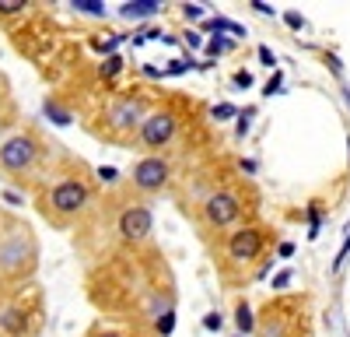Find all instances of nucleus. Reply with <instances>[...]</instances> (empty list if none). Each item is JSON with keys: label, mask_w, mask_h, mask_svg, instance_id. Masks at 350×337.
<instances>
[{"label": "nucleus", "mask_w": 350, "mask_h": 337, "mask_svg": "<svg viewBox=\"0 0 350 337\" xmlns=\"http://www.w3.org/2000/svg\"><path fill=\"white\" fill-rule=\"evenodd\" d=\"M39 158V137L32 130H14L8 134V140L0 145V168L11 176H21L36 165Z\"/></svg>", "instance_id": "2"}, {"label": "nucleus", "mask_w": 350, "mask_h": 337, "mask_svg": "<svg viewBox=\"0 0 350 337\" xmlns=\"http://www.w3.org/2000/svg\"><path fill=\"white\" fill-rule=\"evenodd\" d=\"M123 71V60L120 56H109V60L102 64V77H112V74H120Z\"/></svg>", "instance_id": "19"}, {"label": "nucleus", "mask_w": 350, "mask_h": 337, "mask_svg": "<svg viewBox=\"0 0 350 337\" xmlns=\"http://www.w3.org/2000/svg\"><path fill=\"white\" fill-rule=\"evenodd\" d=\"M175 127H179V120H175V112H168V109L148 112V120H144V127L137 130V134H140V145H144V148H165L168 140L175 137Z\"/></svg>", "instance_id": "6"}, {"label": "nucleus", "mask_w": 350, "mask_h": 337, "mask_svg": "<svg viewBox=\"0 0 350 337\" xmlns=\"http://www.w3.org/2000/svg\"><path fill=\"white\" fill-rule=\"evenodd\" d=\"M235 327H239V334L242 337H249L252 330H256V316H252V305L242 299L239 305H235Z\"/></svg>", "instance_id": "12"}, {"label": "nucleus", "mask_w": 350, "mask_h": 337, "mask_svg": "<svg viewBox=\"0 0 350 337\" xmlns=\"http://www.w3.org/2000/svg\"><path fill=\"white\" fill-rule=\"evenodd\" d=\"M203 28H211V32H231V36H245V28L235 25V21H228V18H211Z\"/></svg>", "instance_id": "14"}, {"label": "nucleus", "mask_w": 350, "mask_h": 337, "mask_svg": "<svg viewBox=\"0 0 350 337\" xmlns=\"http://www.w3.org/2000/svg\"><path fill=\"white\" fill-rule=\"evenodd\" d=\"M319 236V208H308V239Z\"/></svg>", "instance_id": "22"}, {"label": "nucleus", "mask_w": 350, "mask_h": 337, "mask_svg": "<svg viewBox=\"0 0 350 337\" xmlns=\"http://www.w3.org/2000/svg\"><path fill=\"white\" fill-rule=\"evenodd\" d=\"M291 277H295V271H280V274L273 277V288H287V285H291Z\"/></svg>", "instance_id": "27"}, {"label": "nucleus", "mask_w": 350, "mask_h": 337, "mask_svg": "<svg viewBox=\"0 0 350 337\" xmlns=\"http://www.w3.org/2000/svg\"><path fill=\"white\" fill-rule=\"evenodd\" d=\"M343 99H347V105H350V88H343Z\"/></svg>", "instance_id": "39"}, {"label": "nucleus", "mask_w": 350, "mask_h": 337, "mask_svg": "<svg viewBox=\"0 0 350 337\" xmlns=\"http://www.w3.org/2000/svg\"><path fill=\"white\" fill-rule=\"evenodd\" d=\"M172 327H175V313H172V309H168V313H165V316L158 320V330H161V334L168 337V334H172Z\"/></svg>", "instance_id": "24"}, {"label": "nucleus", "mask_w": 350, "mask_h": 337, "mask_svg": "<svg viewBox=\"0 0 350 337\" xmlns=\"http://www.w3.org/2000/svg\"><path fill=\"white\" fill-rule=\"evenodd\" d=\"M0 330H4L8 337H28V330H32L28 309H25V305H8V309H0Z\"/></svg>", "instance_id": "10"}, {"label": "nucleus", "mask_w": 350, "mask_h": 337, "mask_svg": "<svg viewBox=\"0 0 350 337\" xmlns=\"http://www.w3.org/2000/svg\"><path fill=\"white\" fill-rule=\"evenodd\" d=\"M168 176H172V168H168V162L165 158H158V155H148V158H140L137 165H133V186L140 190V193H158L165 183H168Z\"/></svg>", "instance_id": "7"}, {"label": "nucleus", "mask_w": 350, "mask_h": 337, "mask_svg": "<svg viewBox=\"0 0 350 337\" xmlns=\"http://www.w3.org/2000/svg\"><path fill=\"white\" fill-rule=\"evenodd\" d=\"M277 253H280V257H291V253H295V246H291V242H280V249H277Z\"/></svg>", "instance_id": "34"}, {"label": "nucleus", "mask_w": 350, "mask_h": 337, "mask_svg": "<svg viewBox=\"0 0 350 337\" xmlns=\"http://www.w3.org/2000/svg\"><path fill=\"white\" fill-rule=\"evenodd\" d=\"M0 99H4V77H0Z\"/></svg>", "instance_id": "40"}, {"label": "nucleus", "mask_w": 350, "mask_h": 337, "mask_svg": "<svg viewBox=\"0 0 350 337\" xmlns=\"http://www.w3.org/2000/svg\"><path fill=\"white\" fill-rule=\"evenodd\" d=\"M262 334H267V337H284V323L270 316V323H267V330H262Z\"/></svg>", "instance_id": "26"}, {"label": "nucleus", "mask_w": 350, "mask_h": 337, "mask_svg": "<svg viewBox=\"0 0 350 337\" xmlns=\"http://www.w3.org/2000/svg\"><path fill=\"white\" fill-rule=\"evenodd\" d=\"M252 8H256L259 14H273V8H270V4H262V0H252Z\"/></svg>", "instance_id": "32"}, {"label": "nucleus", "mask_w": 350, "mask_h": 337, "mask_svg": "<svg viewBox=\"0 0 350 337\" xmlns=\"http://www.w3.org/2000/svg\"><path fill=\"white\" fill-rule=\"evenodd\" d=\"M228 116H239V109L231 105V102H221V105H214V120H228Z\"/></svg>", "instance_id": "20"}, {"label": "nucleus", "mask_w": 350, "mask_h": 337, "mask_svg": "<svg viewBox=\"0 0 350 337\" xmlns=\"http://www.w3.org/2000/svg\"><path fill=\"white\" fill-rule=\"evenodd\" d=\"M235 84H239V88H249V84H252V74H249V71H239V74H235Z\"/></svg>", "instance_id": "30"}, {"label": "nucleus", "mask_w": 350, "mask_h": 337, "mask_svg": "<svg viewBox=\"0 0 350 337\" xmlns=\"http://www.w3.org/2000/svg\"><path fill=\"white\" fill-rule=\"evenodd\" d=\"M28 8V0H0V18H11V14H21Z\"/></svg>", "instance_id": "16"}, {"label": "nucleus", "mask_w": 350, "mask_h": 337, "mask_svg": "<svg viewBox=\"0 0 350 337\" xmlns=\"http://www.w3.org/2000/svg\"><path fill=\"white\" fill-rule=\"evenodd\" d=\"M235 337H242V334H235Z\"/></svg>", "instance_id": "41"}, {"label": "nucleus", "mask_w": 350, "mask_h": 337, "mask_svg": "<svg viewBox=\"0 0 350 337\" xmlns=\"http://www.w3.org/2000/svg\"><path fill=\"white\" fill-rule=\"evenodd\" d=\"M277 88H280V74H273V77L267 81V88H262V92H267V95H273Z\"/></svg>", "instance_id": "31"}, {"label": "nucleus", "mask_w": 350, "mask_h": 337, "mask_svg": "<svg viewBox=\"0 0 350 337\" xmlns=\"http://www.w3.org/2000/svg\"><path fill=\"white\" fill-rule=\"evenodd\" d=\"M74 14H84V18H105L109 8L102 4V0H70Z\"/></svg>", "instance_id": "13"}, {"label": "nucleus", "mask_w": 350, "mask_h": 337, "mask_svg": "<svg viewBox=\"0 0 350 337\" xmlns=\"http://www.w3.org/2000/svg\"><path fill=\"white\" fill-rule=\"evenodd\" d=\"M242 173H256V162L252 158H242Z\"/></svg>", "instance_id": "35"}, {"label": "nucleus", "mask_w": 350, "mask_h": 337, "mask_svg": "<svg viewBox=\"0 0 350 337\" xmlns=\"http://www.w3.org/2000/svg\"><path fill=\"white\" fill-rule=\"evenodd\" d=\"M231 46H235L231 39H211V42H207V56H221V53H228Z\"/></svg>", "instance_id": "18"}, {"label": "nucleus", "mask_w": 350, "mask_h": 337, "mask_svg": "<svg viewBox=\"0 0 350 337\" xmlns=\"http://www.w3.org/2000/svg\"><path fill=\"white\" fill-rule=\"evenodd\" d=\"M46 116H53V123H56V127H67V123H70V112H67V109H60L53 99H46Z\"/></svg>", "instance_id": "15"}, {"label": "nucleus", "mask_w": 350, "mask_h": 337, "mask_svg": "<svg viewBox=\"0 0 350 337\" xmlns=\"http://www.w3.org/2000/svg\"><path fill=\"white\" fill-rule=\"evenodd\" d=\"M249 116H252V109H245V112H239V137L249 130Z\"/></svg>", "instance_id": "29"}, {"label": "nucleus", "mask_w": 350, "mask_h": 337, "mask_svg": "<svg viewBox=\"0 0 350 337\" xmlns=\"http://www.w3.org/2000/svg\"><path fill=\"white\" fill-rule=\"evenodd\" d=\"M186 39H189V46H203V39H200V32H189Z\"/></svg>", "instance_id": "36"}, {"label": "nucleus", "mask_w": 350, "mask_h": 337, "mask_svg": "<svg viewBox=\"0 0 350 337\" xmlns=\"http://www.w3.org/2000/svg\"><path fill=\"white\" fill-rule=\"evenodd\" d=\"M203 327H207V330H221L224 327V316L221 313H207V316H203Z\"/></svg>", "instance_id": "23"}, {"label": "nucleus", "mask_w": 350, "mask_h": 337, "mask_svg": "<svg viewBox=\"0 0 350 337\" xmlns=\"http://www.w3.org/2000/svg\"><path fill=\"white\" fill-rule=\"evenodd\" d=\"M39 264V246H36V236L28 225L21 221H11L4 232H0V277L4 281H25L32 277Z\"/></svg>", "instance_id": "1"}, {"label": "nucleus", "mask_w": 350, "mask_h": 337, "mask_svg": "<svg viewBox=\"0 0 350 337\" xmlns=\"http://www.w3.org/2000/svg\"><path fill=\"white\" fill-rule=\"evenodd\" d=\"M284 21H287L291 32H301V28H305V18H301L298 11H287V14H284Z\"/></svg>", "instance_id": "21"}, {"label": "nucleus", "mask_w": 350, "mask_h": 337, "mask_svg": "<svg viewBox=\"0 0 350 337\" xmlns=\"http://www.w3.org/2000/svg\"><path fill=\"white\" fill-rule=\"evenodd\" d=\"M4 127H8V120H4V116H0V145H4V140H8V134H4Z\"/></svg>", "instance_id": "38"}, {"label": "nucleus", "mask_w": 350, "mask_h": 337, "mask_svg": "<svg viewBox=\"0 0 350 337\" xmlns=\"http://www.w3.org/2000/svg\"><path fill=\"white\" fill-rule=\"evenodd\" d=\"M4 201H8L11 208H18V204H21V197H18V193H11V190H4Z\"/></svg>", "instance_id": "33"}, {"label": "nucleus", "mask_w": 350, "mask_h": 337, "mask_svg": "<svg viewBox=\"0 0 350 337\" xmlns=\"http://www.w3.org/2000/svg\"><path fill=\"white\" fill-rule=\"evenodd\" d=\"M92 204V186L84 179H60L49 190V211L60 218H77Z\"/></svg>", "instance_id": "3"}, {"label": "nucleus", "mask_w": 350, "mask_h": 337, "mask_svg": "<svg viewBox=\"0 0 350 337\" xmlns=\"http://www.w3.org/2000/svg\"><path fill=\"white\" fill-rule=\"evenodd\" d=\"M154 232V214L151 208H144V204H130L123 214H120V236L126 242H144Z\"/></svg>", "instance_id": "8"}, {"label": "nucleus", "mask_w": 350, "mask_h": 337, "mask_svg": "<svg viewBox=\"0 0 350 337\" xmlns=\"http://www.w3.org/2000/svg\"><path fill=\"white\" fill-rule=\"evenodd\" d=\"M161 0H126V4H120V18L126 21H144V18H154L161 14Z\"/></svg>", "instance_id": "11"}, {"label": "nucleus", "mask_w": 350, "mask_h": 337, "mask_svg": "<svg viewBox=\"0 0 350 337\" xmlns=\"http://www.w3.org/2000/svg\"><path fill=\"white\" fill-rule=\"evenodd\" d=\"M183 14H186V21H200L203 18V8L200 4H183Z\"/></svg>", "instance_id": "25"}, {"label": "nucleus", "mask_w": 350, "mask_h": 337, "mask_svg": "<svg viewBox=\"0 0 350 337\" xmlns=\"http://www.w3.org/2000/svg\"><path fill=\"white\" fill-rule=\"evenodd\" d=\"M105 120H109L112 130H120V134L140 130L144 120H148V105H144L140 95H123V99H116V102L105 109Z\"/></svg>", "instance_id": "4"}, {"label": "nucleus", "mask_w": 350, "mask_h": 337, "mask_svg": "<svg viewBox=\"0 0 350 337\" xmlns=\"http://www.w3.org/2000/svg\"><path fill=\"white\" fill-rule=\"evenodd\" d=\"M95 337H123V334H120V330H98Z\"/></svg>", "instance_id": "37"}, {"label": "nucleus", "mask_w": 350, "mask_h": 337, "mask_svg": "<svg viewBox=\"0 0 350 337\" xmlns=\"http://www.w3.org/2000/svg\"><path fill=\"white\" fill-rule=\"evenodd\" d=\"M239 214H242V201L228 190H217L203 201V218H207L211 229H228V225L239 221Z\"/></svg>", "instance_id": "5"}, {"label": "nucleus", "mask_w": 350, "mask_h": 337, "mask_svg": "<svg viewBox=\"0 0 350 337\" xmlns=\"http://www.w3.org/2000/svg\"><path fill=\"white\" fill-rule=\"evenodd\" d=\"M98 183L102 186H116V183H120V173H116L112 165H98Z\"/></svg>", "instance_id": "17"}, {"label": "nucleus", "mask_w": 350, "mask_h": 337, "mask_svg": "<svg viewBox=\"0 0 350 337\" xmlns=\"http://www.w3.org/2000/svg\"><path fill=\"white\" fill-rule=\"evenodd\" d=\"M259 253H262V232H259V229L245 225V229L231 232V239H228V257L235 260V264H252Z\"/></svg>", "instance_id": "9"}, {"label": "nucleus", "mask_w": 350, "mask_h": 337, "mask_svg": "<svg viewBox=\"0 0 350 337\" xmlns=\"http://www.w3.org/2000/svg\"><path fill=\"white\" fill-rule=\"evenodd\" d=\"M259 60L267 64V67H273L277 60H273V53H270V46H259Z\"/></svg>", "instance_id": "28"}]
</instances>
